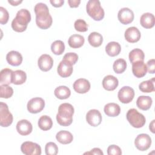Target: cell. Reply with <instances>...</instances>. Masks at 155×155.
Instances as JSON below:
<instances>
[{
  "label": "cell",
  "mask_w": 155,
  "mask_h": 155,
  "mask_svg": "<svg viewBox=\"0 0 155 155\" xmlns=\"http://www.w3.org/2000/svg\"><path fill=\"white\" fill-rule=\"evenodd\" d=\"M34 10L36 14V23L41 29H47L52 24L53 19L49 13L47 5L42 2H39L35 6Z\"/></svg>",
  "instance_id": "6da1fadb"
},
{
  "label": "cell",
  "mask_w": 155,
  "mask_h": 155,
  "mask_svg": "<svg viewBox=\"0 0 155 155\" xmlns=\"http://www.w3.org/2000/svg\"><path fill=\"white\" fill-rule=\"evenodd\" d=\"M74 111V110L71 104L68 103L61 104L56 114V120L58 123L61 126H69L73 122Z\"/></svg>",
  "instance_id": "7a4b0ae2"
},
{
  "label": "cell",
  "mask_w": 155,
  "mask_h": 155,
  "mask_svg": "<svg viewBox=\"0 0 155 155\" xmlns=\"http://www.w3.org/2000/svg\"><path fill=\"white\" fill-rule=\"evenodd\" d=\"M30 21V12L25 8H22L17 12L16 17L13 19L12 27L16 32H23L27 29Z\"/></svg>",
  "instance_id": "3957f363"
},
{
  "label": "cell",
  "mask_w": 155,
  "mask_h": 155,
  "mask_svg": "<svg viewBox=\"0 0 155 155\" xmlns=\"http://www.w3.org/2000/svg\"><path fill=\"white\" fill-rule=\"evenodd\" d=\"M86 10L88 15L95 21H101L105 15L99 0H89L86 5Z\"/></svg>",
  "instance_id": "277c9868"
},
{
  "label": "cell",
  "mask_w": 155,
  "mask_h": 155,
  "mask_svg": "<svg viewBox=\"0 0 155 155\" xmlns=\"http://www.w3.org/2000/svg\"><path fill=\"white\" fill-rule=\"evenodd\" d=\"M126 117L130 125L136 128L142 127L146 122L145 116L135 108L130 109L127 113Z\"/></svg>",
  "instance_id": "5b68a950"
},
{
  "label": "cell",
  "mask_w": 155,
  "mask_h": 155,
  "mask_svg": "<svg viewBox=\"0 0 155 155\" xmlns=\"http://www.w3.org/2000/svg\"><path fill=\"white\" fill-rule=\"evenodd\" d=\"M13 115L8 110V105L2 102H0V125L2 127H7L13 122Z\"/></svg>",
  "instance_id": "8992f818"
},
{
  "label": "cell",
  "mask_w": 155,
  "mask_h": 155,
  "mask_svg": "<svg viewBox=\"0 0 155 155\" xmlns=\"http://www.w3.org/2000/svg\"><path fill=\"white\" fill-rule=\"evenodd\" d=\"M134 145L137 150L142 151H146L151 145V139L147 134H140L136 137Z\"/></svg>",
  "instance_id": "52a82bcc"
},
{
  "label": "cell",
  "mask_w": 155,
  "mask_h": 155,
  "mask_svg": "<svg viewBox=\"0 0 155 155\" xmlns=\"http://www.w3.org/2000/svg\"><path fill=\"white\" fill-rule=\"evenodd\" d=\"M21 150L25 155H40L41 154V148L38 143L26 141L22 143Z\"/></svg>",
  "instance_id": "ba28073f"
},
{
  "label": "cell",
  "mask_w": 155,
  "mask_h": 155,
  "mask_svg": "<svg viewBox=\"0 0 155 155\" xmlns=\"http://www.w3.org/2000/svg\"><path fill=\"white\" fill-rule=\"evenodd\" d=\"M117 97L122 103L128 104L134 97V91L130 87L124 86L119 90Z\"/></svg>",
  "instance_id": "9c48e42d"
},
{
  "label": "cell",
  "mask_w": 155,
  "mask_h": 155,
  "mask_svg": "<svg viewBox=\"0 0 155 155\" xmlns=\"http://www.w3.org/2000/svg\"><path fill=\"white\" fill-rule=\"evenodd\" d=\"M45 107L44 100L41 97H34L31 99L27 103L28 111L33 114L41 112Z\"/></svg>",
  "instance_id": "30bf717a"
},
{
  "label": "cell",
  "mask_w": 155,
  "mask_h": 155,
  "mask_svg": "<svg viewBox=\"0 0 155 155\" xmlns=\"http://www.w3.org/2000/svg\"><path fill=\"white\" fill-rule=\"evenodd\" d=\"M133 12L127 7H124L119 10L117 14V18L119 21L122 24H128L133 22L134 19Z\"/></svg>",
  "instance_id": "8fae6325"
},
{
  "label": "cell",
  "mask_w": 155,
  "mask_h": 155,
  "mask_svg": "<svg viewBox=\"0 0 155 155\" xmlns=\"http://www.w3.org/2000/svg\"><path fill=\"white\" fill-rule=\"evenodd\" d=\"M102 119V115L100 111L96 109L89 110L86 114L87 122L92 127H97L100 125Z\"/></svg>",
  "instance_id": "7c38bea8"
},
{
  "label": "cell",
  "mask_w": 155,
  "mask_h": 155,
  "mask_svg": "<svg viewBox=\"0 0 155 155\" xmlns=\"http://www.w3.org/2000/svg\"><path fill=\"white\" fill-rule=\"evenodd\" d=\"M73 65L68 61L62 59L57 68L58 74L62 78H67L73 73Z\"/></svg>",
  "instance_id": "4fadbf2b"
},
{
  "label": "cell",
  "mask_w": 155,
  "mask_h": 155,
  "mask_svg": "<svg viewBox=\"0 0 155 155\" xmlns=\"http://www.w3.org/2000/svg\"><path fill=\"white\" fill-rule=\"evenodd\" d=\"M38 65L41 70L47 71L52 68L53 60L49 54H43L39 58L38 60Z\"/></svg>",
  "instance_id": "5bb4252c"
},
{
  "label": "cell",
  "mask_w": 155,
  "mask_h": 155,
  "mask_svg": "<svg viewBox=\"0 0 155 155\" xmlns=\"http://www.w3.org/2000/svg\"><path fill=\"white\" fill-rule=\"evenodd\" d=\"M90 82L84 78H80L75 81L73 85L74 90L80 94H84L88 92L90 89Z\"/></svg>",
  "instance_id": "9a60e30c"
},
{
  "label": "cell",
  "mask_w": 155,
  "mask_h": 155,
  "mask_svg": "<svg viewBox=\"0 0 155 155\" xmlns=\"http://www.w3.org/2000/svg\"><path fill=\"white\" fill-rule=\"evenodd\" d=\"M125 39L130 43H134L139 41L141 34L139 29L136 27H131L128 28L124 34Z\"/></svg>",
  "instance_id": "2e32d148"
},
{
  "label": "cell",
  "mask_w": 155,
  "mask_h": 155,
  "mask_svg": "<svg viewBox=\"0 0 155 155\" xmlns=\"http://www.w3.org/2000/svg\"><path fill=\"white\" fill-rule=\"evenodd\" d=\"M16 130L22 136H27L30 134L33 130V126L30 122L26 119H22L16 124Z\"/></svg>",
  "instance_id": "e0dca14e"
},
{
  "label": "cell",
  "mask_w": 155,
  "mask_h": 155,
  "mask_svg": "<svg viewBox=\"0 0 155 155\" xmlns=\"http://www.w3.org/2000/svg\"><path fill=\"white\" fill-rule=\"evenodd\" d=\"M147 65L143 61H137L132 64V72L136 78L143 77L147 74Z\"/></svg>",
  "instance_id": "ac0fdd59"
},
{
  "label": "cell",
  "mask_w": 155,
  "mask_h": 155,
  "mask_svg": "<svg viewBox=\"0 0 155 155\" xmlns=\"http://www.w3.org/2000/svg\"><path fill=\"white\" fill-rule=\"evenodd\" d=\"M119 84L118 79L113 75L106 76L102 81V86L107 91H113L115 90Z\"/></svg>",
  "instance_id": "d6986e66"
},
{
  "label": "cell",
  "mask_w": 155,
  "mask_h": 155,
  "mask_svg": "<svg viewBox=\"0 0 155 155\" xmlns=\"http://www.w3.org/2000/svg\"><path fill=\"white\" fill-rule=\"evenodd\" d=\"M7 62L13 66H18L22 62V56L21 54L16 51H10L6 55Z\"/></svg>",
  "instance_id": "ffe728a7"
},
{
  "label": "cell",
  "mask_w": 155,
  "mask_h": 155,
  "mask_svg": "<svg viewBox=\"0 0 155 155\" xmlns=\"http://www.w3.org/2000/svg\"><path fill=\"white\" fill-rule=\"evenodd\" d=\"M154 16L150 13H145L140 16V25L145 28H151L154 25Z\"/></svg>",
  "instance_id": "44dd1931"
},
{
  "label": "cell",
  "mask_w": 155,
  "mask_h": 155,
  "mask_svg": "<svg viewBox=\"0 0 155 155\" xmlns=\"http://www.w3.org/2000/svg\"><path fill=\"white\" fill-rule=\"evenodd\" d=\"M152 99L148 96H140L136 101L137 107L142 110H148L152 105Z\"/></svg>",
  "instance_id": "7402d4cb"
},
{
  "label": "cell",
  "mask_w": 155,
  "mask_h": 155,
  "mask_svg": "<svg viewBox=\"0 0 155 155\" xmlns=\"http://www.w3.org/2000/svg\"><path fill=\"white\" fill-rule=\"evenodd\" d=\"M104 113L108 116L116 117L120 113L119 105L116 103H108L104 106Z\"/></svg>",
  "instance_id": "603a6c76"
},
{
  "label": "cell",
  "mask_w": 155,
  "mask_h": 155,
  "mask_svg": "<svg viewBox=\"0 0 155 155\" xmlns=\"http://www.w3.org/2000/svg\"><path fill=\"white\" fill-rule=\"evenodd\" d=\"M13 71L10 68H4L0 72L1 85H9L12 83Z\"/></svg>",
  "instance_id": "cb8c5ba5"
},
{
  "label": "cell",
  "mask_w": 155,
  "mask_h": 155,
  "mask_svg": "<svg viewBox=\"0 0 155 155\" xmlns=\"http://www.w3.org/2000/svg\"><path fill=\"white\" fill-rule=\"evenodd\" d=\"M56 139L62 144H68L73 141V136L70 132L65 130H61L57 133Z\"/></svg>",
  "instance_id": "d4e9b609"
},
{
  "label": "cell",
  "mask_w": 155,
  "mask_h": 155,
  "mask_svg": "<svg viewBox=\"0 0 155 155\" xmlns=\"http://www.w3.org/2000/svg\"><path fill=\"white\" fill-rule=\"evenodd\" d=\"M85 42L84 36L80 35L74 34L70 36L68 40V45L73 48H78L82 47Z\"/></svg>",
  "instance_id": "484cf974"
},
{
  "label": "cell",
  "mask_w": 155,
  "mask_h": 155,
  "mask_svg": "<svg viewBox=\"0 0 155 155\" xmlns=\"http://www.w3.org/2000/svg\"><path fill=\"white\" fill-rule=\"evenodd\" d=\"M121 51L120 45L114 41L110 42L105 47V51L108 55L111 57L118 55Z\"/></svg>",
  "instance_id": "4316f807"
},
{
  "label": "cell",
  "mask_w": 155,
  "mask_h": 155,
  "mask_svg": "<svg viewBox=\"0 0 155 155\" xmlns=\"http://www.w3.org/2000/svg\"><path fill=\"white\" fill-rule=\"evenodd\" d=\"M54 94L59 99H65L70 96L71 91L67 87L61 85L55 88Z\"/></svg>",
  "instance_id": "83f0119b"
},
{
  "label": "cell",
  "mask_w": 155,
  "mask_h": 155,
  "mask_svg": "<svg viewBox=\"0 0 155 155\" xmlns=\"http://www.w3.org/2000/svg\"><path fill=\"white\" fill-rule=\"evenodd\" d=\"M88 41L92 47H98L102 44L103 37L97 32H92L88 37Z\"/></svg>",
  "instance_id": "f1b7e54d"
},
{
  "label": "cell",
  "mask_w": 155,
  "mask_h": 155,
  "mask_svg": "<svg viewBox=\"0 0 155 155\" xmlns=\"http://www.w3.org/2000/svg\"><path fill=\"white\" fill-rule=\"evenodd\" d=\"M128 58L131 63L133 64L137 61H143L145 54L142 50L139 48H134L130 52Z\"/></svg>",
  "instance_id": "f546056e"
},
{
  "label": "cell",
  "mask_w": 155,
  "mask_h": 155,
  "mask_svg": "<svg viewBox=\"0 0 155 155\" xmlns=\"http://www.w3.org/2000/svg\"><path fill=\"white\" fill-rule=\"evenodd\" d=\"M38 127L43 131H47L51 128L53 126V121L50 117L44 115L38 120Z\"/></svg>",
  "instance_id": "4dcf8cb0"
},
{
  "label": "cell",
  "mask_w": 155,
  "mask_h": 155,
  "mask_svg": "<svg viewBox=\"0 0 155 155\" xmlns=\"http://www.w3.org/2000/svg\"><path fill=\"white\" fill-rule=\"evenodd\" d=\"M27 79V74L25 71L18 70L13 71L12 83L15 85H21L24 84Z\"/></svg>",
  "instance_id": "1f68e13d"
},
{
  "label": "cell",
  "mask_w": 155,
  "mask_h": 155,
  "mask_svg": "<svg viewBox=\"0 0 155 155\" xmlns=\"http://www.w3.org/2000/svg\"><path fill=\"white\" fill-rule=\"evenodd\" d=\"M154 78L144 81L139 85V90L143 93H151L154 91Z\"/></svg>",
  "instance_id": "d6a6232c"
},
{
  "label": "cell",
  "mask_w": 155,
  "mask_h": 155,
  "mask_svg": "<svg viewBox=\"0 0 155 155\" xmlns=\"http://www.w3.org/2000/svg\"><path fill=\"white\" fill-rule=\"evenodd\" d=\"M127 62L125 59L120 58L116 60L113 65V68L115 73L117 74L122 73L127 68Z\"/></svg>",
  "instance_id": "836d02e7"
},
{
  "label": "cell",
  "mask_w": 155,
  "mask_h": 155,
  "mask_svg": "<svg viewBox=\"0 0 155 155\" xmlns=\"http://www.w3.org/2000/svg\"><path fill=\"white\" fill-rule=\"evenodd\" d=\"M51 50L54 54L61 55L65 50L64 43L61 40H56L51 44Z\"/></svg>",
  "instance_id": "e575fe53"
},
{
  "label": "cell",
  "mask_w": 155,
  "mask_h": 155,
  "mask_svg": "<svg viewBox=\"0 0 155 155\" xmlns=\"http://www.w3.org/2000/svg\"><path fill=\"white\" fill-rule=\"evenodd\" d=\"M13 94V88L8 85H0V97L1 98L8 99L12 96Z\"/></svg>",
  "instance_id": "d590c367"
},
{
  "label": "cell",
  "mask_w": 155,
  "mask_h": 155,
  "mask_svg": "<svg viewBox=\"0 0 155 155\" xmlns=\"http://www.w3.org/2000/svg\"><path fill=\"white\" fill-rule=\"evenodd\" d=\"M45 151L47 155H56L58 153V147L55 143L50 142L45 145Z\"/></svg>",
  "instance_id": "8d00e7d4"
},
{
  "label": "cell",
  "mask_w": 155,
  "mask_h": 155,
  "mask_svg": "<svg viewBox=\"0 0 155 155\" xmlns=\"http://www.w3.org/2000/svg\"><path fill=\"white\" fill-rule=\"evenodd\" d=\"M74 28L76 31L79 32H85L88 30V25L86 22L82 19H77L74 24Z\"/></svg>",
  "instance_id": "74e56055"
},
{
  "label": "cell",
  "mask_w": 155,
  "mask_h": 155,
  "mask_svg": "<svg viewBox=\"0 0 155 155\" xmlns=\"http://www.w3.org/2000/svg\"><path fill=\"white\" fill-rule=\"evenodd\" d=\"M63 59L66 60L70 62L72 65H74L78 60V55L76 53L73 52L67 53L64 56Z\"/></svg>",
  "instance_id": "f35d334b"
},
{
  "label": "cell",
  "mask_w": 155,
  "mask_h": 155,
  "mask_svg": "<svg viewBox=\"0 0 155 155\" xmlns=\"http://www.w3.org/2000/svg\"><path fill=\"white\" fill-rule=\"evenodd\" d=\"M0 23L1 24H5L9 19L8 12L5 8L0 7Z\"/></svg>",
  "instance_id": "ab89813d"
},
{
  "label": "cell",
  "mask_w": 155,
  "mask_h": 155,
  "mask_svg": "<svg viewBox=\"0 0 155 155\" xmlns=\"http://www.w3.org/2000/svg\"><path fill=\"white\" fill-rule=\"evenodd\" d=\"M107 154L108 155H120L122 151L117 145H111L107 148Z\"/></svg>",
  "instance_id": "60d3db41"
},
{
  "label": "cell",
  "mask_w": 155,
  "mask_h": 155,
  "mask_svg": "<svg viewBox=\"0 0 155 155\" xmlns=\"http://www.w3.org/2000/svg\"><path fill=\"white\" fill-rule=\"evenodd\" d=\"M147 70L150 73L154 74L155 72V60L154 59H151L147 62Z\"/></svg>",
  "instance_id": "b9f144b4"
},
{
  "label": "cell",
  "mask_w": 155,
  "mask_h": 155,
  "mask_svg": "<svg viewBox=\"0 0 155 155\" xmlns=\"http://www.w3.org/2000/svg\"><path fill=\"white\" fill-rule=\"evenodd\" d=\"M84 154H96V155H97H97H103L104 154L102 150L99 148H94L90 151L85 153Z\"/></svg>",
  "instance_id": "7bdbcfd3"
},
{
  "label": "cell",
  "mask_w": 155,
  "mask_h": 155,
  "mask_svg": "<svg viewBox=\"0 0 155 155\" xmlns=\"http://www.w3.org/2000/svg\"><path fill=\"white\" fill-rule=\"evenodd\" d=\"M50 2L51 5L55 7H60L64 3V0H50Z\"/></svg>",
  "instance_id": "ee69618b"
},
{
  "label": "cell",
  "mask_w": 155,
  "mask_h": 155,
  "mask_svg": "<svg viewBox=\"0 0 155 155\" xmlns=\"http://www.w3.org/2000/svg\"><path fill=\"white\" fill-rule=\"evenodd\" d=\"M68 3L69 4V6L71 8L74 7H78L81 3L80 0H68Z\"/></svg>",
  "instance_id": "f6af8a7d"
},
{
  "label": "cell",
  "mask_w": 155,
  "mask_h": 155,
  "mask_svg": "<svg viewBox=\"0 0 155 155\" xmlns=\"http://www.w3.org/2000/svg\"><path fill=\"white\" fill-rule=\"evenodd\" d=\"M22 2V1H8V2L11 4L12 5H18L19 4H21Z\"/></svg>",
  "instance_id": "bcb514c9"
},
{
  "label": "cell",
  "mask_w": 155,
  "mask_h": 155,
  "mask_svg": "<svg viewBox=\"0 0 155 155\" xmlns=\"http://www.w3.org/2000/svg\"><path fill=\"white\" fill-rule=\"evenodd\" d=\"M154 120H153L152 122L150 124V126H149V128L150 130L151 131L152 133H154Z\"/></svg>",
  "instance_id": "7dc6e473"
}]
</instances>
